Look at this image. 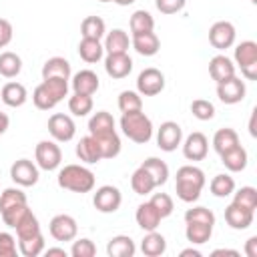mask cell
<instances>
[{
  "label": "cell",
  "instance_id": "1",
  "mask_svg": "<svg viewBox=\"0 0 257 257\" xmlns=\"http://www.w3.org/2000/svg\"><path fill=\"white\" fill-rule=\"evenodd\" d=\"M205 183H207V179H205L203 169H199L195 165H183L177 171L175 193L183 203H195L201 197Z\"/></svg>",
  "mask_w": 257,
  "mask_h": 257
},
{
  "label": "cell",
  "instance_id": "2",
  "mask_svg": "<svg viewBox=\"0 0 257 257\" xmlns=\"http://www.w3.org/2000/svg\"><path fill=\"white\" fill-rule=\"evenodd\" d=\"M58 187L60 189H66V191H72V193H90L94 189V173L84 167V165H64L60 171H58Z\"/></svg>",
  "mask_w": 257,
  "mask_h": 257
},
{
  "label": "cell",
  "instance_id": "3",
  "mask_svg": "<svg viewBox=\"0 0 257 257\" xmlns=\"http://www.w3.org/2000/svg\"><path fill=\"white\" fill-rule=\"evenodd\" d=\"M120 131L128 141L137 145H145L153 139L155 126H153V120L143 110H135V112H122Z\"/></svg>",
  "mask_w": 257,
  "mask_h": 257
},
{
  "label": "cell",
  "instance_id": "4",
  "mask_svg": "<svg viewBox=\"0 0 257 257\" xmlns=\"http://www.w3.org/2000/svg\"><path fill=\"white\" fill-rule=\"evenodd\" d=\"M235 64L241 68V74L247 80L257 78V42L255 40H243L235 46Z\"/></svg>",
  "mask_w": 257,
  "mask_h": 257
},
{
  "label": "cell",
  "instance_id": "5",
  "mask_svg": "<svg viewBox=\"0 0 257 257\" xmlns=\"http://www.w3.org/2000/svg\"><path fill=\"white\" fill-rule=\"evenodd\" d=\"M34 163L38 165V169L42 171H54L60 167L62 163V151L56 145V141H40L34 149Z\"/></svg>",
  "mask_w": 257,
  "mask_h": 257
},
{
  "label": "cell",
  "instance_id": "6",
  "mask_svg": "<svg viewBox=\"0 0 257 257\" xmlns=\"http://www.w3.org/2000/svg\"><path fill=\"white\" fill-rule=\"evenodd\" d=\"M163 90H165V74L159 68L149 66V68L139 72V76H137V92L141 96H157Z\"/></svg>",
  "mask_w": 257,
  "mask_h": 257
},
{
  "label": "cell",
  "instance_id": "7",
  "mask_svg": "<svg viewBox=\"0 0 257 257\" xmlns=\"http://www.w3.org/2000/svg\"><path fill=\"white\" fill-rule=\"evenodd\" d=\"M48 233L54 241H72L76 239L78 235V223L72 215H66V213H60V215H54L48 223Z\"/></svg>",
  "mask_w": 257,
  "mask_h": 257
},
{
  "label": "cell",
  "instance_id": "8",
  "mask_svg": "<svg viewBox=\"0 0 257 257\" xmlns=\"http://www.w3.org/2000/svg\"><path fill=\"white\" fill-rule=\"evenodd\" d=\"M122 203V193L114 185H102L92 195V205L98 213H114Z\"/></svg>",
  "mask_w": 257,
  "mask_h": 257
},
{
  "label": "cell",
  "instance_id": "9",
  "mask_svg": "<svg viewBox=\"0 0 257 257\" xmlns=\"http://www.w3.org/2000/svg\"><path fill=\"white\" fill-rule=\"evenodd\" d=\"M10 179L18 185V187H32L38 183L40 179V169L34 161L30 159H18L12 163L10 167Z\"/></svg>",
  "mask_w": 257,
  "mask_h": 257
},
{
  "label": "cell",
  "instance_id": "10",
  "mask_svg": "<svg viewBox=\"0 0 257 257\" xmlns=\"http://www.w3.org/2000/svg\"><path fill=\"white\" fill-rule=\"evenodd\" d=\"M48 133L56 143H68L76 135V124L70 114L64 112H54L48 118Z\"/></svg>",
  "mask_w": 257,
  "mask_h": 257
},
{
  "label": "cell",
  "instance_id": "11",
  "mask_svg": "<svg viewBox=\"0 0 257 257\" xmlns=\"http://www.w3.org/2000/svg\"><path fill=\"white\" fill-rule=\"evenodd\" d=\"M235 38H237V30H235L233 22H229V20H217L209 28V42L217 50L231 48L235 44Z\"/></svg>",
  "mask_w": 257,
  "mask_h": 257
},
{
  "label": "cell",
  "instance_id": "12",
  "mask_svg": "<svg viewBox=\"0 0 257 257\" xmlns=\"http://www.w3.org/2000/svg\"><path fill=\"white\" fill-rule=\"evenodd\" d=\"M181 143H183V128L179 122L165 120L157 128V147L161 151L173 153V151H177V147H181Z\"/></svg>",
  "mask_w": 257,
  "mask_h": 257
},
{
  "label": "cell",
  "instance_id": "13",
  "mask_svg": "<svg viewBox=\"0 0 257 257\" xmlns=\"http://www.w3.org/2000/svg\"><path fill=\"white\" fill-rule=\"evenodd\" d=\"M247 86L245 80H241L239 76H231L223 82H217V96L223 104H237L245 98Z\"/></svg>",
  "mask_w": 257,
  "mask_h": 257
},
{
  "label": "cell",
  "instance_id": "14",
  "mask_svg": "<svg viewBox=\"0 0 257 257\" xmlns=\"http://www.w3.org/2000/svg\"><path fill=\"white\" fill-rule=\"evenodd\" d=\"M181 147H183V155L187 161H203L209 153V139L203 133L195 131L181 143Z\"/></svg>",
  "mask_w": 257,
  "mask_h": 257
},
{
  "label": "cell",
  "instance_id": "15",
  "mask_svg": "<svg viewBox=\"0 0 257 257\" xmlns=\"http://www.w3.org/2000/svg\"><path fill=\"white\" fill-rule=\"evenodd\" d=\"M70 86H72V92H78V94H94L100 86V80H98V74L90 68H82L78 72H74L70 76Z\"/></svg>",
  "mask_w": 257,
  "mask_h": 257
},
{
  "label": "cell",
  "instance_id": "16",
  "mask_svg": "<svg viewBox=\"0 0 257 257\" xmlns=\"http://www.w3.org/2000/svg\"><path fill=\"white\" fill-rule=\"evenodd\" d=\"M104 70L110 78H126L133 70V58L128 52H118V54H106L104 58Z\"/></svg>",
  "mask_w": 257,
  "mask_h": 257
},
{
  "label": "cell",
  "instance_id": "17",
  "mask_svg": "<svg viewBox=\"0 0 257 257\" xmlns=\"http://www.w3.org/2000/svg\"><path fill=\"white\" fill-rule=\"evenodd\" d=\"M253 219H255V213L245 209V207H239L235 203L227 205L225 207V221L231 229H237V231H243L247 227L253 225Z\"/></svg>",
  "mask_w": 257,
  "mask_h": 257
},
{
  "label": "cell",
  "instance_id": "18",
  "mask_svg": "<svg viewBox=\"0 0 257 257\" xmlns=\"http://www.w3.org/2000/svg\"><path fill=\"white\" fill-rule=\"evenodd\" d=\"M131 46L141 56H155L161 50V40L155 32H141V34H131Z\"/></svg>",
  "mask_w": 257,
  "mask_h": 257
},
{
  "label": "cell",
  "instance_id": "19",
  "mask_svg": "<svg viewBox=\"0 0 257 257\" xmlns=\"http://www.w3.org/2000/svg\"><path fill=\"white\" fill-rule=\"evenodd\" d=\"M209 74L215 82H223V80L235 76V62L225 54H215L209 60Z\"/></svg>",
  "mask_w": 257,
  "mask_h": 257
},
{
  "label": "cell",
  "instance_id": "20",
  "mask_svg": "<svg viewBox=\"0 0 257 257\" xmlns=\"http://www.w3.org/2000/svg\"><path fill=\"white\" fill-rule=\"evenodd\" d=\"M0 98H2V102H4L6 106L18 108V106H22V104L28 100V90H26V86H24L22 82L10 80V82H6V84L2 86Z\"/></svg>",
  "mask_w": 257,
  "mask_h": 257
},
{
  "label": "cell",
  "instance_id": "21",
  "mask_svg": "<svg viewBox=\"0 0 257 257\" xmlns=\"http://www.w3.org/2000/svg\"><path fill=\"white\" fill-rule=\"evenodd\" d=\"M219 157H221L223 167H225L227 171H231V173H241V171H245V167H247V163H249V155H247V151L241 147V143H239L237 147L225 151V153L219 155Z\"/></svg>",
  "mask_w": 257,
  "mask_h": 257
},
{
  "label": "cell",
  "instance_id": "22",
  "mask_svg": "<svg viewBox=\"0 0 257 257\" xmlns=\"http://www.w3.org/2000/svg\"><path fill=\"white\" fill-rule=\"evenodd\" d=\"M135 219H137V225L143 229V231H155L159 225H161V215L159 211L151 205V201H145L137 207V213H135Z\"/></svg>",
  "mask_w": 257,
  "mask_h": 257
},
{
  "label": "cell",
  "instance_id": "23",
  "mask_svg": "<svg viewBox=\"0 0 257 257\" xmlns=\"http://www.w3.org/2000/svg\"><path fill=\"white\" fill-rule=\"evenodd\" d=\"M70 62L64 56H52L42 64V78H64L70 80Z\"/></svg>",
  "mask_w": 257,
  "mask_h": 257
},
{
  "label": "cell",
  "instance_id": "24",
  "mask_svg": "<svg viewBox=\"0 0 257 257\" xmlns=\"http://www.w3.org/2000/svg\"><path fill=\"white\" fill-rule=\"evenodd\" d=\"M76 157H78L82 163H86V165H94V163L102 161L98 143H96V139H94L92 135H86V137H82V139L76 143Z\"/></svg>",
  "mask_w": 257,
  "mask_h": 257
},
{
  "label": "cell",
  "instance_id": "25",
  "mask_svg": "<svg viewBox=\"0 0 257 257\" xmlns=\"http://www.w3.org/2000/svg\"><path fill=\"white\" fill-rule=\"evenodd\" d=\"M137 253V245L128 235H114L106 243L108 257H133Z\"/></svg>",
  "mask_w": 257,
  "mask_h": 257
},
{
  "label": "cell",
  "instance_id": "26",
  "mask_svg": "<svg viewBox=\"0 0 257 257\" xmlns=\"http://www.w3.org/2000/svg\"><path fill=\"white\" fill-rule=\"evenodd\" d=\"M104 50L106 54H118V52H128L131 38L122 28H112L110 32L104 34Z\"/></svg>",
  "mask_w": 257,
  "mask_h": 257
},
{
  "label": "cell",
  "instance_id": "27",
  "mask_svg": "<svg viewBox=\"0 0 257 257\" xmlns=\"http://www.w3.org/2000/svg\"><path fill=\"white\" fill-rule=\"evenodd\" d=\"M141 251L147 257H161L167 251V239L155 229V231H147V235L141 241Z\"/></svg>",
  "mask_w": 257,
  "mask_h": 257
},
{
  "label": "cell",
  "instance_id": "28",
  "mask_svg": "<svg viewBox=\"0 0 257 257\" xmlns=\"http://www.w3.org/2000/svg\"><path fill=\"white\" fill-rule=\"evenodd\" d=\"M94 139L98 143V149H100V157L102 159H114V157H118L122 145H120V137H118L116 131H110V133H104V135H96Z\"/></svg>",
  "mask_w": 257,
  "mask_h": 257
},
{
  "label": "cell",
  "instance_id": "29",
  "mask_svg": "<svg viewBox=\"0 0 257 257\" xmlns=\"http://www.w3.org/2000/svg\"><path fill=\"white\" fill-rule=\"evenodd\" d=\"M104 54V46L100 44V40H94V38H80L78 42V56L88 62V64H94L102 58Z\"/></svg>",
  "mask_w": 257,
  "mask_h": 257
},
{
  "label": "cell",
  "instance_id": "30",
  "mask_svg": "<svg viewBox=\"0 0 257 257\" xmlns=\"http://www.w3.org/2000/svg\"><path fill=\"white\" fill-rule=\"evenodd\" d=\"M211 235H213V225H207V223L189 221L185 227V237L191 245H203L211 239Z\"/></svg>",
  "mask_w": 257,
  "mask_h": 257
},
{
  "label": "cell",
  "instance_id": "31",
  "mask_svg": "<svg viewBox=\"0 0 257 257\" xmlns=\"http://www.w3.org/2000/svg\"><path fill=\"white\" fill-rule=\"evenodd\" d=\"M110 131H116L114 128V118H112L110 112L98 110L88 118V135L96 137V135H104V133H110Z\"/></svg>",
  "mask_w": 257,
  "mask_h": 257
},
{
  "label": "cell",
  "instance_id": "32",
  "mask_svg": "<svg viewBox=\"0 0 257 257\" xmlns=\"http://www.w3.org/2000/svg\"><path fill=\"white\" fill-rule=\"evenodd\" d=\"M237 145H239V135H237L235 128L225 126V128H219V131L213 135V149H215V153H219V155H223L225 151H229V149H233V147H237Z\"/></svg>",
  "mask_w": 257,
  "mask_h": 257
},
{
  "label": "cell",
  "instance_id": "33",
  "mask_svg": "<svg viewBox=\"0 0 257 257\" xmlns=\"http://www.w3.org/2000/svg\"><path fill=\"white\" fill-rule=\"evenodd\" d=\"M143 167L149 171V175L153 177L157 187H163L169 181V165L165 161H161L159 157H149L143 161Z\"/></svg>",
  "mask_w": 257,
  "mask_h": 257
},
{
  "label": "cell",
  "instance_id": "34",
  "mask_svg": "<svg viewBox=\"0 0 257 257\" xmlns=\"http://www.w3.org/2000/svg\"><path fill=\"white\" fill-rule=\"evenodd\" d=\"M209 191L213 193V197L225 199V197L233 195V191H235V179H233L231 175H227V173H219V175H215V177L211 179Z\"/></svg>",
  "mask_w": 257,
  "mask_h": 257
},
{
  "label": "cell",
  "instance_id": "35",
  "mask_svg": "<svg viewBox=\"0 0 257 257\" xmlns=\"http://www.w3.org/2000/svg\"><path fill=\"white\" fill-rule=\"evenodd\" d=\"M22 70V58L12 52V50H4L0 52V74L4 78H16Z\"/></svg>",
  "mask_w": 257,
  "mask_h": 257
},
{
  "label": "cell",
  "instance_id": "36",
  "mask_svg": "<svg viewBox=\"0 0 257 257\" xmlns=\"http://www.w3.org/2000/svg\"><path fill=\"white\" fill-rule=\"evenodd\" d=\"M80 34H82V38L102 40L104 34H106V24L100 16H86L80 22Z\"/></svg>",
  "mask_w": 257,
  "mask_h": 257
},
{
  "label": "cell",
  "instance_id": "37",
  "mask_svg": "<svg viewBox=\"0 0 257 257\" xmlns=\"http://www.w3.org/2000/svg\"><path fill=\"white\" fill-rule=\"evenodd\" d=\"M131 187H133V191H135L137 195H149V193H153V191L157 189L153 177L149 175V171H147L143 165L133 173V177H131Z\"/></svg>",
  "mask_w": 257,
  "mask_h": 257
},
{
  "label": "cell",
  "instance_id": "38",
  "mask_svg": "<svg viewBox=\"0 0 257 257\" xmlns=\"http://www.w3.org/2000/svg\"><path fill=\"white\" fill-rule=\"evenodd\" d=\"M32 102H34V106L40 108V110H52L60 100L54 96V92H52L44 82H40V84L34 88V92H32Z\"/></svg>",
  "mask_w": 257,
  "mask_h": 257
},
{
  "label": "cell",
  "instance_id": "39",
  "mask_svg": "<svg viewBox=\"0 0 257 257\" xmlns=\"http://www.w3.org/2000/svg\"><path fill=\"white\" fill-rule=\"evenodd\" d=\"M44 249H46V243H44L42 233L26 237V239H18V251L24 257H38V255L44 253Z\"/></svg>",
  "mask_w": 257,
  "mask_h": 257
},
{
  "label": "cell",
  "instance_id": "40",
  "mask_svg": "<svg viewBox=\"0 0 257 257\" xmlns=\"http://www.w3.org/2000/svg\"><path fill=\"white\" fill-rule=\"evenodd\" d=\"M131 34H141V32H153L155 30V18L147 10H135L131 16Z\"/></svg>",
  "mask_w": 257,
  "mask_h": 257
},
{
  "label": "cell",
  "instance_id": "41",
  "mask_svg": "<svg viewBox=\"0 0 257 257\" xmlns=\"http://www.w3.org/2000/svg\"><path fill=\"white\" fill-rule=\"evenodd\" d=\"M92 96L90 94H78L72 92V96L68 98V110L72 116H86L88 112H92Z\"/></svg>",
  "mask_w": 257,
  "mask_h": 257
},
{
  "label": "cell",
  "instance_id": "42",
  "mask_svg": "<svg viewBox=\"0 0 257 257\" xmlns=\"http://www.w3.org/2000/svg\"><path fill=\"white\" fill-rule=\"evenodd\" d=\"M233 203L239 205V207H245V209H249V211L255 213V209H257V189L245 185V187L233 191Z\"/></svg>",
  "mask_w": 257,
  "mask_h": 257
},
{
  "label": "cell",
  "instance_id": "43",
  "mask_svg": "<svg viewBox=\"0 0 257 257\" xmlns=\"http://www.w3.org/2000/svg\"><path fill=\"white\" fill-rule=\"evenodd\" d=\"M118 110L120 112H135V110H143V98L137 90H122L118 94Z\"/></svg>",
  "mask_w": 257,
  "mask_h": 257
},
{
  "label": "cell",
  "instance_id": "44",
  "mask_svg": "<svg viewBox=\"0 0 257 257\" xmlns=\"http://www.w3.org/2000/svg\"><path fill=\"white\" fill-rule=\"evenodd\" d=\"M32 209L28 207V203H22V205H14V207H8V209H4L2 213H0V217H2V221H4V225H8L10 229H14L28 213H30Z\"/></svg>",
  "mask_w": 257,
  "mask_h": 257
},
{
  "label": "cell",
  "instance_id": "45",
  "mask_svg": "<svg viewBox=\"0 0 257 257\" xmlns=\"http://www.w3.org/2000/svg\"><path fill=\"white\" fill-rule=\"evenodd\" d=\"M22 203H28V199H26V193L20 187H8L0 193V213L8 207L22 205Z\"/></svg>",
  "mask_w": 257,
  "mask_h": 257
},
{
  "label": "cell",
  "instance_id": "46",
  "mask_svg": "<svg viewBox=\"0 0 257 257\" xmlns=\"http://www.w3.org/2000/svg\"><path fill=\"white\" fill-rule=\"evenodd\" d=\"M16 237L18 239H26V237H32V235H38V233H42L40 231V223H38V219H36V215L30 211L16 227Z\"/></svg>",
  "mask_w": 257,
  "mask_h": 257
},
{
  "label": "cell",
  "instance_id": "47",
  "mask_svg": "<svg viewBox=\"0 0 257 257\" xmlns=\"http://www.w3.org/2000/svg\"><path fill=\"white\" fill-rule=\"evenodd\" d=\"M189 221H197V223H207V225H215V213L203 205L199 207H191L185 211V223Z\"/></svg>",
  "mask_w": 257,
  "mask_h": 257
},
{
  "label": "cell",
  "instance_id": "48",
  "mask_svg": "<svg viewBox=\"0 0 257 257\" xmlns=\"http://www.w3.org/2000/svg\"><path fill=\"white\" fill-rule=\"evenodd\" d=\"M191 112L199 120H211L215 116V104L211 100H205V98H195L191 102Z\"/></svg>",
  "mask_w": 257,
  "mask_h": 257
},
{
  "label": "cell",
  "instance_id": "49",
  "mask_svg": "<svg viewBox=\"0 0 257 257\" xmlns=\"http://www.w3.org/2000/svg\"><path fill=\"white\" fill-rule=\"evenodd\" d=\"M70 255L72 257H94L96 255V245L94 241H90L88 237H80V239H72V247H70Z\"/></svg>",
  "mask_w": 257,
  "mask_h": 257
},
{
  "label": "cell",
  "instance_id": "50",
  "mask_svg": "<svg viewBox=\"0 0 257 257\" xmlns=\"http://www.w3.org/2000/svg\"><path fill=\"white\" fill-rule=\"evenodd\" d=\"M151 205L159 211L161 219L169 217V215L175 211V203H173L171 195H167V193H155V195L151 197Z\"/></svg>",
  "mask_w": 257,
  "mask_h": 257
},
{
  "label": "cell",
  "instance_id": "51",
  "mask_svg": "<svg viewBox=\"0 0 257 257\" xmlns=\"http://www.w3.org/2000/svg\"><path fill=\"white\" fill-rule=\"evenodd\" d=\"M18 247H16V237L8 231L0 233V257H16Z\"/></svg>",
  "mask_w": 257,
  "mask_h": 257
},
{
  "label": "cell",
  "instance_id": "52",
  "mask_svg": "<svg viewBox=\"0 0 257 257\" xmlns=\"http://www.w3.org/2000/svg\"><path fill=\"white\" fill-rule=\"evenodd\" d=\"M42 82L56 94L58 100H64V96H68V80H64V78H42Z\"/></svg>",
  "mask_w": 257,
  "mask_h": 257
},
{
  "label": "cell",
  "instance_id": "53",
  "mask_svg": "<svg viewBox=\"0 0 257 257\" xmlns=\"http://www.w3.org/2000/svg\"><path fill=\"white\" fill-rule=\"evenodd\" d=\"M187 0H155V6L161 14H177L185 8Z\"/></svg>",
  "mask_w": 257,
  "mask_h": 257
},
{
  "label": "cell",
  "instance_id": "54",
  "mask_svg": "<svg viewBox=\"0 0 257 257\" xmlns=\"http://www.w3.org/2000/svg\"><path fill=\"white\" fill-rule=\"evenodd\" d=\"M12 36H14V28H12L10 20L0 18V48L8 46L12 42Z\"/></svg>",
  "mask_w": 257,
  "mask_h": 257
},
{
  "label": "cell",
  "instance_id": "55",
  "mask_svg": "<svg viewBox=\"0 0 257 257\" xmlns=\"http://www.w3.org/2000/svg\"><path fill=\"white\" fill-rule=\"evenodd\" d=\"M245 255L247 257H257V237H249L245 243Z\"/></svg>",
  "mask_w": 257,
  "mask_h": 257
},
{
  "label": "cell",
  "instance_id": "56",
  "mask_svg": "<svg viewBox=\"0 0 257 257\" xmlns=\"http://www.w3.org/2000/svg\"><path fill=\"white\" fill-rule=\"evenodd\" d=\"M211 255H213V257H219V255H231V257H239L241 253H239L237 249H223V247H221V249H215Z\"/></svg>",
  "mask_w": 257,
  "mask_h": 257
},
{
  "label": "cell",
  "instance_id": "57",
  "mask_svg": "<svg viewBox=\"0 0 257 257\" xmlns=\"http://www.w3.org/2000/svg\"><path fill=\"white\" fill-rule=\"evenodd\" d=\"M44 253H46V257H50V255H60V257H66V255H68L64 247H48V249H44Z\"/></svg>",
  "mask_w": 257,
  "mask_h": 257
},
{
  "label": "cell",
  "instance_id": "58",
  "mask_svg": "<svg viewBox=\"0 0 257 257\" xmlns=\"http://www.w3.org/2000/svg\"><path fill=\"white\" fill-rule=\"evenodd\" d=\"M8 126H10V118H8V114H6V112H0V137L8 131Z\"/></svg>",
  "mask_w": 257,
  "mask_h": 257
},
{
  "label": "cell",
  "instance_id": "59",
  "mask_svg": "<svg viewBox=\"0 0 257 257\" xmlns=\"http://www.w3.org/2000/svg\"><path fill=\"white\" fill-rule=\"evenodd\" d=\"M181 257H201V251L189 247V249H183V251H181Z\"/></svg>",
  "mask_w": 257,
  "mask_h": 257
},
{
  "label": "cell",
  "instance_id": "60",
  "mask_svg": "<svg viewBox=\"0 0 257 257\" xmlns=\"http://www.w3.org/2000/svg\"><path fill=\"white\" fill-rule=\"evenodd\" d=\"M249 133H251V137H255L257 133H255V110H253V114H251V122H249Z\"/></svg>",
  "mask_w": 257,
  "mask_h": 257
},
{
  "label": "cell",
  "instance_id": "61",
  "mask_svg": "<svg viewBox=\"0 0 257 257\" xmlns=\"http://www.w3.org/2000/svg\"><path fill=\"white\" fill-rule=\"evenodd\" d=\"M114 4H118V6H131L133 2H137V0H112Z\"/></svg>",
  "mask_w": 257,
  "mask_h": 257
},
{
  "label": "cell",
  "instance_id": "62",
  "mask_svg": "<svg viewBox=\"0 0 257 257\" xmlns=\"http://www.w3.org/2000/svg\"><path fill=\"white\" fill-rule=\"evenodd\" d=\"M98 2H112V0H98Z\"/></svg>",
  "mask_w": 257,
  "mask_h": 257
},
{
  "label": "cell",
  "instance_id": "63",
  "mask_svg": "<svg viewBox=\"0 0 257 257\" xmlns=\"http://www.w3.org/2000/svg\"><path fill=\"white\" fill-rule=\"evenodd\" d=\"M251 2H253V4H255V2H257V0H251Z\"/></svg>",
  "mask_w": 257,
  "mask_h": 257
}]
</instances>
